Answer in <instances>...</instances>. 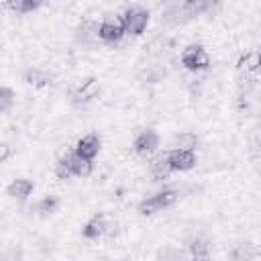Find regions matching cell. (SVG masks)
Returning <instances> with one entry per match:
<instances>
[{
  "instance_id": "obj_1",
  "label": "cell",
  "mask_w": 261,
  "mask_h": 261,
  "mask_svg": "<svg viewBox=\"0 0 261 261\" xmlns=\"http://www.w3.org/2000/svg\"><path fill=\"white\" fill-rule=\"evenodd\" d=\"M120 22H122L126 35L139 37V35L145 33V29L149 24V12L145 8H141V6H130V8H126L122 12Z\"/></svg>"
},
{
  "instance_id": "obj_2",
  "label": "cell",
  "mask_w": 261,
  "mask_h": 261,
  "mask_svg": "<svg viewBox=\"0 0 261 261\" xmlns=\"http://www.w3.org/2000/svg\"><path fill=\"white\" fill-rule=\"evenodd\" d=\"M181 65L188 69V71H204L208 69L210 65V57H208V51L200 45V43H192L188 45L184 51H181Z\"/></svg>"
},
{
  "instance_id": "obj_3",
  "label": "cell",
  "mask_w": 261,
  "mask_h": 261,
  "mask_svg": "<svg viewBox=\"0 0 261 261\" xmlns=\"http://www.w3.org/2000/svg\"><path fill=\"white\" fill-rule=\"evenodd\" d=\"M98 94H100V84H98L96 77L90 75V77H86V80H82L73 86V90L69 92V98L75 106H86L94 98H98Z\"/></svg>"
},
{
  "instance_id": "obj_4",
  "label": "cell",
  "mask_w": 261,
  "mask_h": 261,
  "mask_svg": "<svg viewBox=\"0 0 261 261\" xmlns=\"http://www.w3.org/2000/svg\"><path fill=\"white\" fill-rule=\"evenodd\" d=\"M124 27L120 22V16H106L100 24H98V39L106 45H116L122 41L124 37Z\"/></svg>"
},
{
  "instance_id": "obj_5",
  "label": "cell",
  "mask_w": 261,
  "mask_h": 261,
  "mask_svg": "<svg viewBox=\"0 0 261 261\" xmlns=\"http://www.w3.org/2000/svg\"><path fill=\"white\" fill-rule=\"evenodd\" d=\"M133 149H135V153L141 155V157L153 155V153L159 149V135H157L153 128L141 130V133L135 137V141H133Z\"/></svg>"
},
{
  "instance_id": "obj_6",
  "label": "cell",
  "mask_w": 261,
  "mask_h": 261,
  "mask_svg": "<svg viewBox=\"0 0 261 261\" xmlns=\"http://www.w3.org/2000/svg\"><path fill=\"white\" fill-rule=\"evenodd\" d=\"M167 159L173 171H190L196 165V153L188 151V149H177L173 147L171 151H167Z\"/></svg>"
},
{
  "instance_id": "obj_7",
  "label": "cell",
  "mask_w": 261,
  "mask_h": 261,
  "mask_svg": "<svg viewBox=\"0 0 261 261\" xmlns=\"http://www.w3.org/2000/svg\"><path fill=\"white\" fill-rule=\"evenodd\" d=\"M110 224H108V218L106 214H94L84 226H82V237L88 239V241H96L100 237H104L108 232Z\"/></svg>"
},
{
  "instance_id": "obj_8",
  "label": "cell",
  "mask_w": 261,
  "mask_h": 261,
  "mask_svg": "<svg viewBox=\"0 0 261 261\" xmlns=\"http://www.w3.org/2000/svg\"><path fill=\"white\" fill-rule=\"evenodd\" d=\"M100 147H102V139H100L96 133H88V135H84V137L75 143L73 151L80 153V155L86 157V159H94V157L100 153Z\"/></svg>"
},
{
  "instance_id": "obj_9",
  "label": "cell",
  "mask_w": 261,
  "mask_h": 261,
  "mask_svg": "<svg viewBox=\"0 0 261 261\" xmlns=\"http://www.w3.org/2000/svg\"><path fill=\"white\" fill-rule=\"evenodd\" d=\"M33 190H35V184L27 177H16L6 186V194L12 200H18V202H24L33 194Z\"/></svg>"
},
{
  "instance_id": "obj_10",
  "label": "cell",
  "mask_w": 261,
  "mask_h": 261,
  "mask_svg": "<svg viewBox=\"0 0 261 261\" xmlns=\"http://www.w3.org/2000/svg\"><path fill=\"white\" fill-rule=\"evenodd\" d=\"M67 157H69V169H71V175L75 177H88L94 169V159H86L82 157L80 153L75 151H67Z\"/></svg>"
},
{
  "instance_id": "obj_11",
  "label": "cell",
  "mask_w": 261,
  "mask_h": 261,
  "mask_svg": "<svg viewBox=\"0 0 261 261\" xmlns=\"http://www.w3.org/2000/svg\"><path fill=\"white\" fill-rule=\"evenodd\" d=\"M259 65H261V57H259V51H257V49H251V51L243 53V55L239 57V61H237V69H239L241 73H245V75L257 73Z\"/></svg>"
},
{
  "instance_id": "obj_12",
  "label": "cell",
  "mask_w": 261,
  "mask_h": 261,
  "mask_svg": "<svg viewBox=\"0 0 261 261\" xmlns=\"http://www.w3.org/2000/svg\"><path fill=\"white\" fill-rule=\"evenodd\" d=\"M24 82L35 88H47L53 84V75L43 67H29L24 71Z\"/></svg>"
},
{
  "instance_id": "obj_13",
  "label": "cell",
  "mask_w": 261,
  "mask_h": 261,
  "mask_svg": "<svg viewBox=\"0 0 261 261\" xmlns=\"http://www.w3.org/2000/svg\"><path fill=\"white\" fill-rule=\"evenodd\" d=\"M149 171L153 175V179L161 181V179H167L171 175V165H169V159H167V153H161L157 157H153L151 165H149Z\"/></svg>"
},
{
  "instance_id": "obj_14",
  "label": "cell",
  "mask_w": 261,
  "mask_h": 261,
  "mask_svg": "<svg viewBox=\"0 0 261 261\" xmlns=\"http://www.w3.org/2000/svg\"><path fill=\"white\" fill-rule=\"evenodd\" d=\"M210 8H212V0H181V12L188 18L206 14L210 12Z\"/></svg>"
},
{
  "instance_id": "obj_15",
  "label": "cell",
  "mask_w": 261,
  "mask_h": 261,
  "mask_svg": "<svg viewBox=\"0 0 261 261\" xmlns=\"http://www.w3.org/2000/svg\"><path fill=\"white\" fill-rule=\"evenodd\" d=\"M6 6L12 10V12H18V14H29V12H35L41 8L43 0H4Z\"/></svg>"
},
{
  "instance_id": "obj_16",
  "label": "cell",
  "mask_w": 261,
  "mask_h": 261,
  "mask_svg": "<svg viewBox=\"0 0 261 261\" xmlns=\"http://www.w3.org/2000/svg\"><path fill=\"white\" fill-rule=\"evenodd\" d=\"M59 204H61V200H59L57 196H43V198L37 202L35 208H37V212H39L41 216H49V214L57 212Z\"/></svg>"
},
{
  "instance_id": "obj_17",
  "label": "cell",
  "mask_w": 261,
  "mask_h": 261,
  "mask_svg": "<svg viewBox=\"0 0 261 261\" xmlns=\"http://www.w3.org/2000/svg\"><path fill=\"white\" fill-rule=\"evenodd\" d=\"M173 147H177V149H188V151H196V147H198V137H196L194 133H190V130H184V133L175 135Z\"/></svg>"
},
{
  "instance_id": "obj_18",
  "label": "cell",
  "mask_w": 261,
  "mask_h": 261,
  "mask_svg": "<svg viewBox=\"0 0 261 261\" xmlns=\"http://www.w3.org/2000/svg\"><path fill=\"white\" fill-rule=\"evenodd\" d=\"M163 208H161V204H159V200H157V196L153 194V196H149V198H145V200H141V204H139V212L143 214V216H153V214H157V212H161Z\"/></svg>"
},
{
  "instance_id": "obj_19",
  "label": "cell",
  "mask_w": 261,
  "mask_h": 261,
  "mask_svg": "<svg viewBox=\"0 0 261 261\" xmlns=\"http://www.w3.org/2000/svg\"><path fill=\"white\" fill-rule=\"evenodd\" d=\"M14 102H16L14 90L8 88V86H0V114L8 112V110L14 106Z\"/></svg>"
},
{
  "instance_id": "obj_20",
  "label": "cell",
  "mask_w": 261,
  "mask_h": 261,
  "mask_svg": "<svg viewBox=\"0 0 261 261\" xmlns=\"http://www.w3.org/2000/svg\"><path fill=\"white\" fill-rule=\"evenodd\" d=\"M188 249H190V255L196 257V259H206L210 255L208 243L206 241H200V239H192L190 245H188Z\"/></svg>"
},
{
  "instance_id": "obj_21",
  "label": "cell",
  "mask_w": 261,
  "mask_h": 261,
  "mask_svg": "<svg viewBox=\"0 0 261 261\" xmlns=\"http://www.w3.org/2000/svg\"><path fill=\"white\" fill-rule=\"evenodd\" d=\"M77 37L82 41H92V39H98V24L92 22V20H86L77 27Z\"/></svg>"
},
{
  "instance_id": "obj_22",
  "label": "cell",
  "mask_w": 261,
  "mask_h": 261,
  "mask_svg": "<svg viewBox=\"0 0 261 261\" xmlns=\"http://www.w3.org/2000/svg\"><path fill=\"white\" fill-rule=\"evenodd\" d=\"M55 175H57L59 179H69V177H73V175H71V169H69V157H67V153L57 159V163H55Z\"/></svg>"
},
{
  "instance_id": "obj_23",
  "label": "cell",
  "mask_w": 261,
  "mask_h": 261,
  "mask_svg": "<svg viewBox=\"0 0 261 261\" xmlns=\"http://www.w3.org/2000/svg\"><path fill=\"white\" fill-rule=\"evenodd\" d=\"M12 157V147L8 143H0V163L8 161Z\"/></svg>"
},
{
  "instance_id": "obj_24",
  "label": "cell",
  "mask_w": 261,
  "mask_h": 261,
  "mask_svg": "<svg viewBox=\"0 0 261 261\" xmlns=\"http://www.w3.org/2000/svg\"><path fill=\"white\" fill-rule=\"evenodd\" d=\"M0 14H2V4H0Z\"/></svg>"
}]
</instances>
